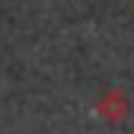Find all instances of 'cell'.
Returning a JSON list of instances; mask_svg holds the SVG:
<instances>
[{"label":"cell","mask_w":134,"mask_h":134,"mask_svg":"<svg viewBox=\"0 0 134 134\" xmlns=\"http://www.w3.org/2000/svg\"><path fill=\"white\" fill-rule=\"evenodd\" d=\"M92 110H96L98 119H104V122H110V125H119L125 116H128L131 101H128V96H125L122 90H116V86H113V90H101L98 96H96Z\"/></svg>","instance_id":"obj_1"}]
</instances>
